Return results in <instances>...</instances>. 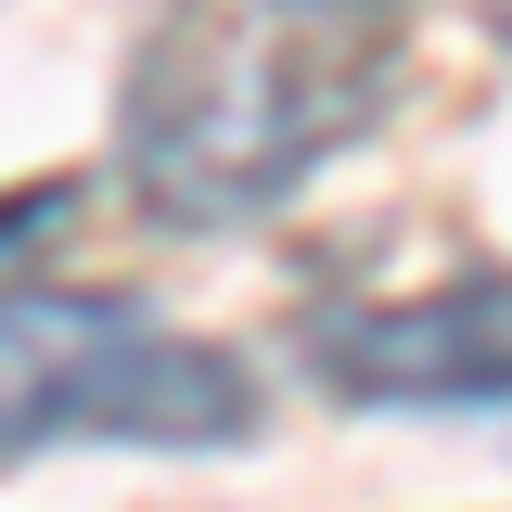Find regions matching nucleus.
<instances>
[{
    "label": "nucleus",
    "instance_id": "obj_2",
    "mask_svg": "<svg viewBox=\"0 0 512 512\" xmlns=\"http://www.w3.org/2000/svg\"><path fill=\"white\" fill-rule=\"evenodd\" d=\"M256 436V384L128 295H0V461L39 448H231Z\"/></svg>",
    "mask_w": 512,
    "mask_h": 512
},
{
    "label": "nucleus",
    "instance_id": "obj_1",
    "mask_svg": "<svg viewBox=\"0 0 512 512\" xmlns=\"http://www.w3.org/2000/svg\"><path fill=\"white\" fill-rule=\"evenodd\" d=\"M384 103V26L295 13V0H167L128 64L116 154L154 218L231 231L320 180Z\"/></svg>",
    "mask_w": 512,
    "mask_h": 512
},
{
    "label": "nucleus",
    "instance_id": "obj_5",
    "mask_svg": "<svg viewBox=\"0 0 512 512\" xmlns=\"http://www.w3.org/2000/svg\"><path fill=\"white\" fill-rule=\"evenodd\" d=\"M295 13H346V26H397V0H295Z\"/></svg>",
    "mask_w": 512,
    "mask_h": 512
},
{
    "label": "nucleus",
    "instance_id": "obj_4",
    "mask_svg": "<svg viewBox=\"0 0 512 512\" xmlns=\"http://www.w3.org/2000/svg\"><path fill=\"white\" fill-rule=\"evenodd\" d=\"M64 231V192H13V205H0V256L13 244H52Z\"/></svg>",
    "mask_w": 512,
    "mask_h": 512
},
{
    "label": "nucleus",
    "instance_id": "obj_3",
    "mask_svg": "<svg viewBox=\"0 0 512 512\" xmlns=\"http://www.w3.org/2000/svg\"><path fill=\"white\" fill-rule=\"evenodd\" d=\"M320 384L359 410H512V269L320 320Z\"/></svg>",
    "mask_w": 512,
    "mask_h": 512
}]
</instances>
